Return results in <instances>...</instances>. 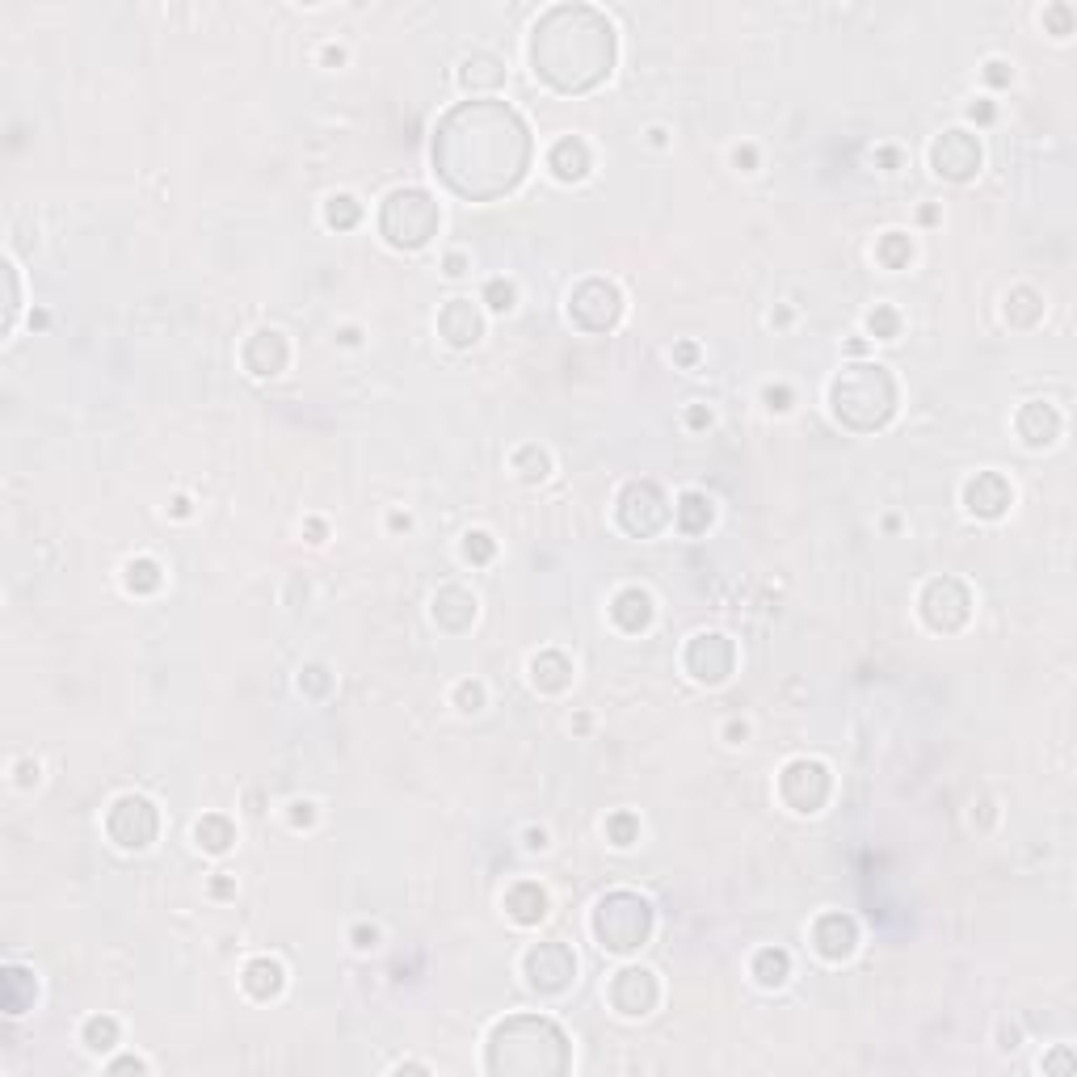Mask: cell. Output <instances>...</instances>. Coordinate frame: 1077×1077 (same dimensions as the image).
Returning <instances> with one entry per match:
<instances>
[{"mask_svg": "<svg viewBox=\"0 0 1077 1077\" xmlns=\"http://www.w3.org/2000/svg\"><path fill=\"white\" fill-rule=\"evenodd\" d=\"M526 165H531V131L505 101H463L434 131L438 177L472 202L510 194Z\"/></svg>", "mask_w": 1077, "mask_h": 1077, "instance_id": "obj_1", "label": "cell"}, {"mask_svg": "<svg viewBox=\"0 0 1077 1077\" xmlns=\"http://www.w3.org/2000/svg\"><path fill=\"white\" fill-rule=\"evenodd\" d=\"M989 80H993V85H1006V80H1010L1006 64H989Z\"/></svg>", "mask_w": 1077, "mask_h": 1077, "instance_id": "obj_45", "label": "cell"}, {"mask_svg": "<svg viewBox=\"0 0 1077 1077\" xmlns=\"http://www.w3.org/2000/svg\"><path fill=\"white\" fill-rule=\"evenodd\" d=\"M358 215H362V211H358V202H354V198H345V194H341V198H329V207H324V219H329L333 228H354Z\"/></svg>", "mask_w": 1077, "mask_h": 1077, "instance_id": "obj_36", "label": "cell"}, {"mask_svg": "<svg viewBox=\"0 0 1077 1077\" xmlns=\"http://www.w3.org/2000/svg\"><path fill=\"white\" fill-rule=\"evenodd\" d=\"M766 400H770V409H787V400H791V396H787V388H779V392L770 388V392H766Z\"/></svg>", "mask_w": 1077, "mask_h": 1077, "instance_id": "obj_44", "label": "cell"}, {"mask_svg": "<svg viewBox=\"0 0 1077 1077\" xmlns=\"http://www.w3.org/2000/svg\"><path fill=\"white\" fill-rule=\"evenodd\" d=\"M505 80V68H501V59L497 55H472V59H463V85L467 89H497Z\"/></svg>", "mask_w": 1077, "mask_h": 1077, "instance_id": "obj_26", "label": "cell"}, {"mask_svg": "<svg viewBox=\"0 0 1077 1077\" xmlns=\"http://www.w3.org/2000/svg\"><path fill=\"white\" fill-rule=\"evenodd\" d=\"M484 303H489L493 312H510L514 308V287L505 278H493L489 287H484Z\"/></svg>", "mask_w": 1077, "mask_h": 1077, "instance_id": "obj_39", "label": "cell"}, {"mask_svg": "<svg viewBox=\"0 0 1077 1077\" xmlns=\"http://www.w3.org/2000/svg\"><path fill=\"white\" fill-rule=\"evenodd\" d=\"M535 72L560 93H585L615 68V30L594 5H556L531 38Z\"/></svg>", "mask_w": 1077, "mask_h": 1077, "instance_id": "obj_2", "label": "cell"}, {"mask_svg": "<svg viewBox=\"0 0 1077 1077\" xmlns=\"http://www.w3.org/2000/svg\"><path fill=\"white\" fill-rule=\"evenodd\" d=\"M463 556L467 560H476V564H484V560H493V539L484 535V531H476V535H467V543H463Z\"/></svg>", "mask_w": 1077, "mask_h": 1077, "instance_id": "obj_40", "label": "cell"}, {"mask_svg": "<svg viewBox=\"0 0 1077 1077\" xmlns=\"http://www.w3.org/2000/svg\"><path fill=\"white\" fill-rule=\"evenodd\" d=\"M505 913L522 926H535L547 918V892L539 884H514L510 897H505Z\"/></svg>", "mask_w": 1077, "mask_h": 1077, "instance_id": "obj_22", "label": "cell"}, {"mask_svg": "<svg viewBox=\"0 0 1077 1077\" xmlns=\"http://www.w3.org/2000/svg\"><path fill=\"white\" fill-rule=\"evenodd\" d=\"M568 1069V1040L552 1019L518 1014L505 1019L489 1040V1073L505 1077H543Z\"/></svg>", "mask_w": 1077, "mask_h": 1077, "instance_id": "obj_3", "label": "cell"}, {"mask_svg": "<svg viewBox=\"0 0 1077 1077\" xmlns=\"http://www.w3.org/2000/svg\"><path fill=\"white\" fill-rule=\"evenodd\" d=\"M787 972H791L787 951H779V947H766V951H758V960H754V977H758L766 989L783 985V981H787Z\"/></svg>", "mask_w": 1077, "mask_h": 1077, "instance_id": "obj_30", "label": "cell"}, {"mask_svg": "<svg viewBox=\"0 0 1077 1077\" xmlns=\"http://www.w3.org/2000/svg\"><path fill=\"white\" fill-rule=\"evenodd\" d=\"M1019 434L1031 446H1048V442H1056V434H1061V413H1056L1052 404H1027V409L1019 413Z\"/></svg>", "mask_w": 1077, "mask_h": 1077, "instance_id": "obj_21", "label": "cell"}, {"mask_svg": "<svg viewBox=\"0 0 1077 1077\" xmlns=\"http://www.w3.org/2000/svg\"><path fill=\"white\" fill-rule=\"evenodd\" d=\"M5 282H9V303H5V329H13V316H17V270L5 266Z\"/></svg>", "mask_w": 1077, "mask_h": 1077, "instance_id": "obj_42", "label": "cell"}, {"mask_svg": "<svg viewBox=\"0 0 1077 1077\" xmlns=\"http://www.w3.org/2000/svg\"><path fill=\"white\" fill-rule=\"evenodd\" d=\"M568 312H573V320L581 324V329L606 333V329H615L619 316H623V295H619L615 282L585 278L581 287L573 291V299H568Z\"/></svg>", "mask_w": 1077, "mask_h": 1077, "instance_id": "obj_7", "label": "cell"}, {"mask_svg": "<svg viewBox=\"0 0 1077 1077\" xmlns=\"http://www.w3.org/2000/svg\"><path fill=\"white\" fill-rule=\"evenodd\" d=\"M611 615H615V623L623 627V632H644L648 619H653V602H648L644 589H623V594L615 598V606H611Z\"/></svg>", "mask_w": 1077, "mask_h": 1077, "instance_id": "obj_24", "label": "cell"}, {"mask_svg": "<svg viewBox=\"0 0 1077 1077\" xmlns=\"http://www.w3.org/2000/svg\"><path fill=\"white\" fill-rule=\"evenodd\" d=\"M909 257H913V245H909V236H901V232H888V236L880 240V261H884L888 270H901Z\"/></svg>", "mask_w": 1077, "mask_h": 1077, "instance_id": "obj_32", "label": "cell"}, {"mask_svg": "<svg viewBox=\"0 0 1077 1077\" xmlns=\"http://www.w3.org/2000/svg\"><path fill=\"white\" fill-rule=\"evenodd\" d=\"M459 703H463V711H476V707L484 703V690H480L476 682H463V686H459Z\"/></svg>", "mask_w": 1077, "mask_h": 1077, "instance_id": "obj_43", "label": "cell"}, {"mask_svg": "<svg viewBox=\"0 0 1077 1077\" xmlns=\"http://www.w3.org/2000/svg\"><path fill=\"white\" fill-rule=\"evenodd\" d=\"M812 943H817V951L825 955V960H846V955L855 951V943H859V930H855V922H850L846 913H825V918L812 926Z\"/></svg>", "mask_w": 1077, "mask_h": 1077, "instance_id": "obj_16", "label": "cell"}, {"mask_svg": "<svg viewBox=\"0 0 1077 1077\" xmlns=\"http://www.w3.org/2000/svg\"><path fill=\"white\" fill-rule=\"evenodd\" d=\"M245 367L253 375H278L282 367H287V341H282L278 333H257L249 341V350H245Z\"/></svg>", "mask_w": 1077, "mask_h": 1077, "instance_id": "obj_19", "label": "cell"}, {"mask_svg": "<svg viewBox=\"0 0 1077 1077\" xmlns=\"http://www.w3.org/2000/svg\"><path fill=\"white\" fill-rule=\"evenodd\" d=\"M619 522H623V531H627V535H640V539L657 535L661 526L669 522V501H665V493L657 489V484H648V480L627 484L623 497H619Z\"/></svg>", "mask_w": 1077, "mask_h": 1077, "instance_id": "obj_8", "label": "cell"}, {"mask_svg": "<svg viewBox=\"0 0 1077 1077\" xmlns=\"http://www.w3.org/2000/svg\"><path fill=\"white\" fill-rule=\"evenodd\" d=\"M194 833H198V846L211 850V855H223V850L232 846V838H236V829H232L228 817H202Z\"/></svg>", "mask_w": 1077, "mask_h": 1077, "instance_id": "obj_28", "label": "cell"}, {"mask_svg": "<svg viewBox=\"0 0 1077 1077\" xmlns=\"http://www.w3.org/2000/svg\"><path fill=\"white\" fill-rule=\"evenodd\" d=\"M531 674H535V682L543 690H564L568 686V674H573V665H568L564 653H543V657H535Z\"/></svg>", "mask_w": 1077, "mask_h": 1077, "instance_id": "obj_27", "label": "cell"}, {"mask_svg": "<svg viewBox=\"0 0 1077 1077\" xmlns=\"http://www.w3.org/2000/svg\"><path fill=\"white\" fill-rule=\"evenodd\" d=\"M291 817H295V825H308L312 821V804H295Z\"/></svg>", "mask_w": 1077, "mask_h": 1077, "instance_id": "obj_47", "label": "cell"}, {"mask_svg": "<svg viewBox=\"0 0 1077 1077\" xmlns=\"http://www.w3.org/2000/svg\"><path fill=\"white\" fill-rule=\"evenodd\" d=\"M707 421H711L707 409H690V425H707Z\"/></svg>", "mask_w": 1077, "mask_h": 1077, "instance_id": "obj_50", "label": "cell"}, {"mask_svg": "<svg viewBox=\"0 0 1077 1077\" xmlns=\"http://www.w3.org/2000/svg\"><path fill=\"white\" fill-rule=\"evenodd\" d=\"M324 682H329V678H324V669H308V686L312 690H324Z\"/></svg>", "mask_w": 1077, "mask_h": 1077, "instance_id": "obj_48", "label": "cell"}, {"mask_svg": "<svg viewBox=\"0 0 1077 1077\" xmlns=\"http://www.w3.org/2000/svg\"><path fill=\"white\" fill-rule=\"evenodd\" d=\"M245 989L253 993V998H278L282 993V964L278 960H253L245 968Z\"/></svg>", "mask_w": 1077, "mask_h": 1077, "instance_id": "obj_25", "label": "cell"}, {"mask_svg": "<svg viewBox=\"0 0 1077 1077\" xmlns=\"http://www.w3.org/2000/svg\"><path fill=\"white\" fill-rule=\"evenodd\" d=\"M968 611H972V598L955 577H939V581L926 585L922 615H926V623L934 627V632H955V627H964Z\"/></svg>", "mask_w": 1077, "mask_h": 1077, "instance_id": "obj_10", "label": "cell"}, {"mask_svg": "<svg viewBox=\"0 0 1077 1077\" xmlns=\"http://www.w3.org/2000/svg\"><path fill=\"white\" fill-rule=\"evenodd\" d=\"M438 329H442L446 341L455 345V350L476 345V337H480V312H476V303L472 299H451L442 308V316H438Z\"/></svg>", "mask_w": 1077, "mask_h": 1077, "instance_id": "obj_18", "label": "cell"}, {"mask_svg": "<svg viewBox=\"0 0 1077 1077\" xmlns=\"http://www.w3.org/2000/svg\"><path fill=\"white\" fill-rule=\"evenodd\" d=\"M611 1002L627 1019H640V1014L657 1006V977L648 968H623L611 985Z\"/></svg>", "mask_w": 1077, "mask_h": 1077, "instance_id": "obj_15", "label": "cell"}, {"mask_svg": "<svg viewBox=\"0 0 1077 1077\" xmlns=\"http://www.w3.org/2000/svg\"><path fill=\"white\" fill-rule=\"evenodd\" d=\"M707 522H711V501L703 493H686L678 501V526L686 535H699V531H707Z\"/></svg>", "mask_w": 1077, "mask_h": 1077, "instance_id": "obj_31", "label": "cell"}, {"mask_svg": "<svg viewBox=\"0 0 1077 1077\" xmlns=\"http://www.w3.org/2000/svg\"><path fill=\"white\" fill-rule=\"evenodd\" d=\"M446 274H451V278L463 274V253H451V257H446Z\"/></svg>", "mask_w": 1077, "mask_h": 1077, "instance_id": "obj_46", "label": "cell"}, {"mask_svg": "<svg viewBox=\"0 0 1077 1077\" xmlns=\"http://www.w3.org/2000/svg\"><path fill=\"white\" fill-rule=\"evenodd\" d=\"M594 934L606 951H619V955L636 951L653 934V905L636 897V892H611L594 909Z\"/></svg>", "mask_w": 1077, "mask_h": 1077, "instance_id": "obj_5", "label": "cell"}, {"mask_svg": "<svg viewBox=\"0 0 1077 1077\" xmlns=\"http://www.w3.org/2000/svg\"><path fill=\"white\" fill-rule=\"evenodd\" d=\"M34 1002V977L26 968H5V1010L22 1014Z\"/></svg>", "mask_w": 1077, "mask_h": 1077, "instance_id": "obj_29", "label": "cell"}, {"mask_svg": "<svg viewBox=\"0 0 1077 1077\" xmlns=\"http://www.w3.org/2000/svg\"><path fill=\"white\" fill-rule=\"evenodd\" d=\"M438 202L425 190H396L388 202H383L379 228L392 240L396 249H421L425 240L438 232Z\"/></svg>", "mask_w": 1077, "mask_h": 1077, "instance_id": "obj_6", "label": "cell"}, {"mask_svg": "<svg viewBox=\"0 0 1077 1077\" xmlns=\"http://www.w3.org/2000/svg\"><path fill=\"white\" fill-rule=\"evenodd\" d=\"M897 409V383L876 362H859L846 367L833 379V413L850 430H880V425Z\"/></svg>", "mask_w": 1077, "mask_h": 1077, "instance_id": "obj_4", "label": "cell"}, {"mask_svg": "<svg viewBox=\"0 0 1077 1077\" xmlns=\"http://www.w3.org/2000/svg\"><path fill=\"white\" fill-rule=\"evenodd\" d=\"M577 977V960L564 943H539L526 951V981L539 993H560Z\"/></svg>", "mask_w": 1077, "mask_h": 1077, "instance_id": "obj_11", "label": "cell"}, {"mask_svg": "<svg viewBox=\"0 0 1077 1077\" xmlns=\"http://www.w3.org/2000/svg\"><path fill=\"white\" fill-rule=\"evenodd\" d=\"M106 829H110V838H114L118 846H127V850H144V846H152V838H156L160 821H156V808H152V800H144V796H123V800H118V804L110 808V821H106Z\"/></svg>", "mask_w": 1077, "mask_h": 1077, "instance_id": "obj_9", "label": "cell"}, {"mask_svg": "<svg viewBox=\"0 0 1077 1077\" xmlns=\"http://www.w3.org/2000/svg\"><path fill=\"white\" fill-rule=\"evenodd\" d=\"M547 165H552V173L560 181H581L589 173V148L581 144V139H560V144L552 148V156H547Z\"/></svg>", "mask_w": 1077, "mask_h": 1077, "instance_id": "obj_23", "label": "cell"}, {"mask_svg": "<svg viewBox=\"0 0 1077 1077\" xmlns=\"http://www.w3.org/2000/svg\"><path fill=\"white\" fill-rule=\"evenodd\" d=\"M930 165H934V173H943L951 181H968L972 173L981 169V148H977V139H972L968 131H947V135L934 139Z\"/></svg>", "mask_w": 1077, "mask_h": 1077, "instance_id": "obj_13", "label": "cell"}, {"mask_svg": "<svg viewBox=\"0 0 1077 1077\" xmlns=\"http://www.w3.org/2000/svg\"><path fill=\"white\" fill-rule=\"evenodd\" d=\"M114 1040H118V1023H114V1019H89V1023H85V1044H89L93 1052L114 1048Z\"/></svg>", "mask_w": 1077, "mask_h": 1077, "instance_id": "obj_35", "label": "cell"}, {"mask_svg": "<svg viewBox=\"0 0 1077 1077\" xmlns=\"http://www.w3.org/2000/svg\"><path fill=\"white\" fill-rule=\"evenodd\" d=\"M783 800L796 812H817L829 800V770L821 762H791L783 770Z\"/></svg>", "mask_w": 1077, "mask_h": 1077, "instance_id": "obj_12", "label": "cell"}, {"mask_svg": "<svg viewBox=\"0 0 1077 1077\" xmlns=\"http://www.w3.org/2000/svg\"><path fill=\"white\" fill-rule=\"evenodd\" d=\"M354 939L358 947H375V930H354Z\"/></svg>", "mask_w": 1077, "mask_h": 1077, "instance_id": "obj_49", "label": "cell"}, {"mask_svg": "<svg viewBox=\"0 0 1077 1077\" xmlns=\"http://www.w3.org/2000/svg\"><path fill=\"white\" fill-rule=\"evenodd\" d=\"M127 585L135 589V594H152V589L160 585V568H156V560H135V564L127 568Z\"/></svg>", "mask_w": 1077, "mask_h": 1077, "instance_id": "obj_34", "label": "cell"}, {"mask_svg": "<svg viewBox=\"0 0 1077 1077\" xmlns=\"http://www.w3.org/2000/svg\"><path fill=\"white\" fill-rule=\"evenodd\" d=\"M123 1069H144V1061H118L114 1073H123Z\"/></svg>", "mask_w": 1077, "mask_h": 1077, "instance_id": "obj_51", "label": "cell"}, {"mask_svg": "<svg viewBox=\"0 0 1077 1077\" xmlns=\"http://www.w3.org/2000/svg\"><path fill=\"white\" fill-rule=\"evenodd\" d=\"M686 669L707 686H720L728 674H733V644H728L720 632L695 636L686 648Z\"/></svg>", "mask_w": 1077, "mask_h": 1077, "instance_id": "obj_14", "label": "cell"}, {"mask_svg": "<svg viewBox=\"0 0 1077 1077\" xmlns=\"http://www.w3.org/2000/svg\"><path fill=\"white\" fill-rule=\"evenodd\" d=\"M434 619L442 627H451V632H459V627H467L476 619V598L467 594V589H459V585H446L442 594L434 598Z\"/></svg>", "mask_w": 1077, "mask_h": 1077, "instance_id": "obj_20", "label": "cell"}, {"mask_svg": "<svg viewBox=\"0 0 1077 1077\" xmlns=\"http://www.w3.org/2000/svg\"><path fill=\"white\" fill-rule=\"evenodd\" d=\"M606 833H611V842H615V846H632V842H636V833H640V821L632 817V812H619V817L606 821Z\"/></svg>", "mask_w": 1077, "mask_h": 1077, "instance_id": "obj_37", "label": "cell"}, {"mask_svg": "<svg viewBox=\"0 0 1077 1077\" xmlns=\"http://www.w3.org/2000/svg\"><path fill=\"white\" fill-rule=\"evenodd\" d=\"M1040 312H1044L1040 295L1027 291V287H1023V291H1014V295H1010V303H1006V316H1010V320H1019V324H1031V320L1040 316Z\"/></svg>", "mask_w": 1077, "mask_h": 1077, "instance_id": "obj_33", "label": "cell"}, {"mask_svg": "<svg viewBox=\"0 0 1077 1077\" xmlns=\"http://www.w3.org/2000/svg\"><path fill=\"white\" fill-rule=\"evenodd\" d=\"M514 463H518V472H522L526 480H543V476H547V455L535 451V446H522Z\"/></svg>", "mask_w": 1077, "mask_h": 1077, "instance_id": "obj_38", "label": "cell"}, {"mask_svg": "<svg viewBox=\"0 0 1077 1077\" xmlns=\"http://www.w3.org/2000/svg\"><path fill=\"white\" fill-rule=\"evenodd\" d=\"M964 501H968V510L977 518H998V514H1006V505H1010V484L998 472H981L977 480H968Z\"/></svg>", "mask_w": 1077, "mask_h": 1077, "instance_id": "obj_17", "label": "cell"}, {"mask_svg": "<svg viewBox=\"0 0 1077 1077\" xmlns=\"http://www.w3.org/2000/svg\"><path fill=\"white\" fill-rule=\"evenodd\" d=\"M867 324H871V333L888 341V337H897V324H901V320H897V312H892V308H876Z\"/></svg>", "mask_w": 1077, "mask_h": 1077, "instance_id": "obj_41", "label": "cell"}]
</instances>
